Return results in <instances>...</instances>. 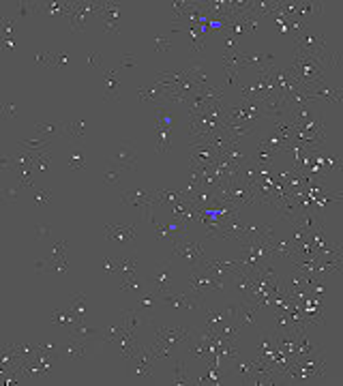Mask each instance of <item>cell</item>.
<instances>
[{
	"mask_svg": "<svg viewBox=\"0 0 343 386\" xmlns=\"http://www.w3.org/2000/svg\"><path fill=\"white\" fill-rule=\"evenodd\" d=\"M47 163H50V152H47V150H41L39 155H36L32 170H45Z\"/></svg>",
	"mask_w": 343,
	"mask_h": 386,
	"instance_id": "obj_32",
	"label": "cell"
},
{
	"mask_svg": "<svg viewBox=\"0 0 343 386\" xmlns=\"http://www.w3.org/2000/svg\"><path fill=\"white\" fill-rule=\"evenodd\" d=\"M232 373H236L244 380V384H249L251 376H253V360L251 358H244V356H232Z\"/></svg>",
	"mask_w": 343,
	"mask_h": 386,
	"instance_id": "obj_12",
	"label": "cell"
},
{
	"mask_svg": "<svg viewBox=\"0 0 343 386\" xmlns=\"http://www.w3.org/2000/svg\"><path fill=\"white\" fill-rule=\"evenodd\" d=\"M103 80H105V99L107 101H118L120 82H118V75H116V69H103Z\"/></svg>",
	"mask_w": 343,
	"mask_h": 386,
	"instance_id": "obj_15",
	"label": "cell"
},
{
	"mask_svg": "<svg viewBox=\"0 0 343 386\" xmlns=\"http://www.w3.org/2000/svg\"><path fill=\"white\" fill-rule=\"evenodd\" d=\"M86 354H88V341L75 339V337H71L67 343L58 345V358H65L69 363H80V360L86 358Z\"/></svg>",
	"mask_w": 343,
	"mask_h": 386,
	"instance_id": "obj_6",
	"label": "cell"
},
{
	"mask_svg": "<svg viewBox=\"0 0 343 386\" xmlns=\"http://www.w3.org/2000/svg\"><path fill=\"white\" fill-rule=\"evenodd\" d=\"M67 63H69V54H67V52H56V54H54L52 69H63Z\"/></svg>",
	"mask_w": 343,
	"mask_h": 386,
	"instance_id": "obj_37",
	"label": "cell"
},
{
	"mask_svg": "<svg viewBox=\"0 0 343 386\" xmlns=\"http://www.w3.org/2000/svg\"><path fill=\"white\" fill-rule=\"evenodd\" d=\"M32 198H34V202H36V206H39V208H47L52 204V191L50 189H34Z\"/></svg>",
	"mask_w": 343,
	"mask_h": 386,
	"instance_id": "obj_28",
	"label": "cell"
},
{
	"mask_svg": "<svg viewBox=\"0 0 343 386\" xmlns=\"http://www.w3.org/2000/svg\"><path fill=\"white\" fill-rule=\"evenodd\" d=\"M69 165L73 167V170H84V165H86V155H84L82 150H75V152L71 155Z\"/></svg>",
	"mask_w": 343,
	"mask_h": 386,
	"instance_id": "obj_31",
	"label": "cell"
},
{
	"mask_svg": "<svg viewBox=\"0 0 343 386\" xmlns=\"http://www.w3.org/2000/svg\"><path fill=\"white\" fill-rule=\"evenodd\" d=\"M221 322H225L223 307L221 309H206V329L208 331H215Z\"/></svg>",
	"mask_w": 343,
	"mask_h": 386,
	"instance_id": "obj_21",
	"label": "cell"
},
{
	"mask_svg": "<svg viewBox=\"0 0 343 386\" xmlns=\"http://www.w3.org/2000/svg\"><path fill=\"white\" fill-rule=\"evenodd\" d=\"M138 65V58L133 54H125L120 58V67H136Z\"/></svg>",
	"mask_w": 343,
	"mask_h": 386,
	"instance_id": "obj_41",
	"label": "cell"
},
{
	"mask_svg": "<svg viewBox=\"0 0 343 386\" xmlns=\"http://www.w3.org/2000/svg\"><path fill=\"white\" fill-rule=\"evenodd\" d=\"M0 167H3V170H15V159L11 155L0 157Z\"/></svg>",
	"mask_w": 343,
	"mask_h": 386,
	"instance_id": "obj_40",
	"label": "cell"
},
{
	"mask_svg": "<svg viewBox=\"0 0 343 386\" xmlns=\"http://www.w3.org/2000/svg\"><path fill=\"white\" fill-rule=\"evenodd\" d=\"M97 13H101L103 22H116L118 15H120V9H118L116 3H101V7H99Z\"/></svg>",
	"mask_w": 343,
	"mask_h": 386,
	"instance_id": "obj_23",
	"label": "cell"
},
{
	"mask_svg": "<svg viewBox=\"0 0 343 386\" xmlns=\"http://www.w3.org/2000/svg\"><path fill=\"white\" fill-rule=\"evenodd\" d=\"M17 20H11V17H0V30H3V39L11 37V30H13V24Z\"/></svg>",
	"mask_w": 343,
	"mask_h": 386,
	"instance_id": "obj_33",
	"label": "cell"
},
{
	"mask_svg": "<svg viewBox=\"0 0 343 386\" xmlns=\"http://www.w3.org/2000/svg\"><path fill=\"white\" fill-rule=\"evenodd\" d=\"M103 32L118 34V32H120V28H118V22H103Z\"/></svg>",
	"mask_w": 343,
	"mask_h": 386,
	"instance_id": "obj_42",
	"label": "cell"
},
{
	"mask_svg": "<svg viewBox=\"0 0 343 386\" xmlns=\"http://www.w3.org/2000/svg\"><path fill=\"white\" fill-rule=\"evenodd\" d=\"M65 133H69L71 140H82L86 136V123L84 120H73L65 125Z\"/></svg>",
	"mask_w": 343,
	"mask_h": 386,
	"instance_id": "obj_24",
	"label": "cell"
},
{
	"mask_svg": "<svg viewBox=\"0 0 343 386\" xmlns=\"http://www.w3.org/2000/svg\"><path fill=\"white\" fill-rule=\"evenodd\" d=\"M105 236L109 240H133L136 238V225H105Z\"/></svg>",
	"mask_w": 343,
	"mask_h": 386,
	"instance_id": "obj_14",
	"label": "cell"
},
{
	"mask_svg": "<svg viewBox=\"0 0 343 386\" xmlns=\"http://www.w3.org/2000/svg\"><path fill=\"white\" fill-rule=\"evenodd\" d=\"M0 114H3V118H15L17 116V107L11 103V101H5L3 105H0Z\"/></svg>",
	"mask_w": 343,
	"mask_h": 386,
	"instance_id": "obj_35",
	"label": "cell"
},
{
	"mask_svg": "<svg viewBox=\"0 0 343 386\" xmlns=\"http://www.w3.org/2000/svg\"><path fill=\"white\" fill-rule=\"evenodd\" d=\"M65 251H67V240L65 238H60V240H56V245H54V253H52V260H60V258H67L65 256Z\"/></svg>",
	"mask_w": 343,
	"mask_h": 386,
	"instance_id": "obj_34",
	"label": "cell"
},
{
	"mask_svg": "<svg viewBox=\"0 0 343 386\" xmlns=\"http://www.w3.org/2000/svg\"><path fill=\"white\" fill-rule=\"evenodd\" d=\"M155 300H159V296H157L155 290H153V292H144V294L140 296V300H138V307H140V309H150V307L155 305Z\"/></svg>",
	"mask_w": 343,
	"mask_h": 386,
	"instance_id": "obj_30",
	"label": "cell"
},
{
	"mask_svg": "<svg viewBox=\"0 0 343 386\" xmlns=\"http://www.w3.org/2000/svg\"><path fill=\"white\" fill-rule=\"evenodd\" d=\"M172 268H169V264L163 262V264H159V266L155 268L153 273V290L159 294H165V292H172Z\"/></svg>",
	"mask_w": 343,
	"mask_h": 386,
	"instance_id": "obj_9",
	"label": "cell"
},
{
	"mask_svg": "<svg viewBox=\"0 0 343 386\" xmlns=\"http://www.w3.org/2000/svg\"><path fill=\"white\" fill-rule=\"evenodd\" d=\"M0 193H3V198H5L7 202H15V200H17V189H3Z\"/></svg>",
	"mask_w": 343,
	"mask_h": 386,
	"instance_id": "obj_43",
	"label": "cell"
},
{
	"mask_svg": "<svg viewBox=\"0 0 343 386\" xmlns=\"http://www.w3.org/2000/svg\"><path fill=\"white\" fill-rule=\"evenodd\" d=\"M5 202V198H3V193H0V204H3Z\"/></svg>",
	"mask_w": 343,
	"mask_h": 386,
	"instance_id": "obj_45",
	"label": "cell"
},
{
	"mask_svg": "<svg viewBox=\"0 0 343 386\" xmlns=\"http://www.w3.org/2000/svg\"><path fill=\"white\" fill-rule=\"evenodd\" d=\"M69 309L75 313L80 322L84 320V313H86V296H84V292H75V296H73V303L69 305Z\"/></svg>",
	"mask_w": 343,
	"mask_h": 386,
	"instance_id": "obj_25",
	"label": "cell"
},
{
	"mask_svg": "<svg viewBox=\"0 0 343 386\" xmlns=\"http://www.w3.org/2000/svg\"><path fill=\"white\" fill-rule=\"evenodd\" d=\"M112 161L118 163V165H125L127 170H136L138 167V150H136V146H133L131 140H122L112 150Z\"/></svg>",
	"mask_w": 343,
	"mask_h": 386,
	"instance_id": "obj_5",
	"label": "cell"
},
{
	"mask_svg": "<svg viewBox=\"0 0 343 386\" xmlns=\"http://www.w3.org/2000/svg\"><path fill=\"white\" fill-rule=\"evenodd\" d=\"M150 223H153V227H155V232H157V236L161 238V240H178V238H182L187 234V227L182 225V223H163V221H159V219H148Z\"/></svg>",
	"mask_w": 343,
	"mask_h": 386,
	"instance_id": "obj_8",
	"label": "cell"
},
{
	"mask_svg": "<svg viewBox=\"0 0 343 386\" xmlns=\"http://www.w3.org/2000/svg\"><path fill=\"white\" fill-rule=\"evenodd\" d=\"M169 131L172 129H165V127H157V150L165 155L169 150Z\"/></svg>",
	"mask_w": 343,
	"mask_h": 386,
	"instance_id": "obj_26",
	"label": "cell"
},
{
	"mask_svg": "<svg viewBox=\"0 0 343 386\" xmlns=\"http://www.w3.org/2000/svg\"><path fill=\"white\" fill-rule=\"evenodd\" d=\"M36 63H39L41 67H52V63H54V54H50V52H39L36 54Z\"/></svg>",
	"mask_w": 343,
	"mask_h": 386,
	"instance_id": "obj_38",
	"label": "cell"
},
{
	"mask_svg": "<svg viewBox=\"0 0 343 386\" xmlns=\"http://www.w3.org/2000/svg\"><path fill=\"white\" fill-rule=\"evenodd\" d=\"M52 322H56V324H63V326H75V324H80V320H78V316L73 313L69 307L67 309H56V311H52Z\"/></svg>",
	"mask_w": 343,
	"mask_h": 386,
	"instance_id": "obj_17",
	"label": "cell"
},
{
	"mask_svg": "<svg viewBox=\"0 0 343 386\" xmlns=\"http://www.w3.org/2000/svg\"><path fill=\"white\" fill-rule=\"evenodd\" d=\"M120 200L125 202L127 206L140 208L146 221L150 219V213L155 210L157 204H161L157 191H125V193H120Z\"/></svg>",
	"mask_w": 343,
	"mask_h": 386,
	"instance_id": "obj_3",
	"label": "cell"
},
{
	"mask_svg": "<svg viewBox=\"0 0 343 386\" xmlns=\"http://www.w3.org/2000/svg\"><path fill=\"white\" fill-rule=\"evenodd\" d=\"M47 140H22L20 146L22 150H30V152H41V150H47Z\"/></svg>",
	"mask_w": 343,
	"mask_h": 386,
	"instance_id": "obj_27",
	"label": "cell"
},
{
	"mask_svg": "<svg viewBox=\"0 0 343 386\" xmlns=\"http://www.w3.org/2000/svg\"><path fill=\"white\" fill-rule=\"evenodd\" d=\"M65 125L67 123H63V120H58V123H47V120H39L34 127H36V131H41V133H45L47 138L50 136H60V133H65Z\"/></svg>",
	"mask_w": 343,
	"mask_h": 386,
	"instance_id": "obj_18",
	"label": "cell"
},
{
	"mask_svg": "<svg viewBox=\"0 0 343 386\" xmlns=\"http://www.w3.org/2000/svg\"><path fill=\"white\" fill-rule=\"evenodd\" d=\"M39 11V5H32V3H20L17 5V17L20 20H26L30 15H34Z\"/></svg>",
	"mask_w": 343,
	"mask_h": 386,
	"instance_id": "obj_29",
	"label": "cell"
},
{
	"mask_svg": "<svg viewBox=\"0 0 343 386\" xmlns=\"http://www.w3.org/2000/svg\"><path fill=\"white\" fill-rule=\"evenodd\" d=\"M138 271V258H114V279H125L129 275H136Z\"/></svg>",
	"mask_w": 343,
	"mask_h": 386,
	"instance_id": "obj_11",
	"label": "cell"
},
{
	"mask_svg": "<svg viewBox=\"0 0 343 386\" xmlns=\"http://www.w3.org/2000/svg\"><path fill=\"white\" fill-rule=\"evenodd\" d=\"M122 170H127L125 165H118V163H112L105 170V174H103V183L107 185V187H116L118 183H120V172Z\"/></svg>",
	"mask_w": 343,
	"mask_h": 386,
	"instance_id": "obj_20",
	"label": "cell"
},
{
	"mask_svg": "<svg viewBox=\"0 0 343 386\" xmlns=\"http://www.w3.org/2000/svg\"><path fill=\"white\" fill-rule=\"evenodd\" d=\"M122 320H125L127 329L133 333V331H138L142 324L148 322V313L142 311L140 307L138 309H125V311H122Z\"/></svg>",
	"mask_w": 343,
	"mask_h": 386,
	"instance_id": "obj_13",
	"label": "cell"
},
{
	"mask_svg": "<svg viewBox=\"0 0 343 386\" xmlns=\"http://www.w3.org/2000/svg\"><path fill=\"white\" fill-rule=\"evenodd\" d=\"M159 300H163V303H167V305H174L178 309H202L204 307V298L195 292H189V294L165 292V294H159Z\"/></svg>",
	"mask_w": 343,
	"mask_h": 386,
	"instance_id": "obj_7",
	"label": "cell"
},
{
	"mask_svg": "<svg viewBox=\"0 0 343 386\" xmlns=\"http://www.w3.org/2000/svg\"><path fill=\"white\" fill-rule=\"evenodd\" d=\"M120 290H125V292H133V294H144V292H146L138 275H129V277H125V279L120 281Z\"/></svg>",
	"mask_w": 343,
	"mask_h": 386,
	"instance_id": "obj_19",
	"label": "cell"
},
{
	"mask_svg": "<svg viewBox=\"0 0 343 386\" xmlns=\"http://www.w3.org/2000/svg\"><path fill=\"white\" fill-rule=\"evenodd\" d=\"M32 234H34V238H47V236H52V225H45V223L34 225Z\"/></svg>",
	"mask_w": 343,
	"mask_h": 386,
	"instance_id": "obj_36",
	"label": "cell"
},
{
	"mask_svg": "<svg viewBox=\"0 0 343 386\" xmlns=\"http://www.w3.org/2000/svg\"><path fill=\"white\" fill-rule=\"evenodd\" d=\"M129 329H127V324H125V320H118V322H114V324H109V326H105L103 329V335L99 337V339H103V341H118L122 335H125Z\"/></svg>",
	"mask_w": 343,
	"mask_h": 386,
	"instance_id": "obj_16",
	"label": "cell"
},
{
	"mask_svg": "<svg viewBox=\"0 0 343 386\" xmlns=\"http://www.w3.org/2000/svg\"><path fill=\"white\" fill-rule=\"evenodd\" d=\"M99 63H101V60H99V52H90L88 54V69H97V67H99Z\"/></svg>",
	"mask_w": 343,
	"mask_h": 386,
	"instance_id": "obj_44",
	"label": "cell"
},
{
	"mask_svg": "<svg viewBox=\"0 0 343 386\" xmlns=\"http://www.w3.org/2000/svg\"><path fill=\"white\" fill-rule=\"evenodd\" d=\"M155 331H157V337H159V339H161L163 343H167L169 348H172V345H176V343H180V341H185L187 337H189V329H185V326H176V329L157 326Z\"/></svg>",
	"mask_w": 343,
	"mask_h": 386,
	"instance_id": "obj_10",
	"label": "cell"
},
{
	"mask_svg": "<svg viewBox=\"0 0 343 386\" xmlns=\"http://www.w3.org/2000/svg\"><path fill=\"white\" fill-rule=\"evenodd\" d=\"M172 245H174V253H176V256H180L185 262H189L191 266H202V262L206 260L200 243H195V240H187L185 236H182V238L174 240Z\"/></svg>",
	"mask_w": 343,
	"mask_h": 386,
	"instance_id": "obj_4",
	"label": "cell"
},
{
	"mask_svg": "<svg viewBox=\"0 0 343 386\" xmlns=\"http://www.w3.org/2000/svg\"><path fill=\"white\" fill-rule=\"evenodd\" d=\"M189 283H191V292L204 296L206 292H215V290L223 287V275H217L213 271L193 266L191 275H189Z\"/></svg>",
	"mask_w": 343,
	"mask_h": 386,
	"instance_id": "obj_1",
	"label": "cell"
},
{
	"mask_svg": "<svg viewBox=\"0 0 343 386\" xmlns=\"http://www.w3.org/2000/svg\"><path fill=\"white\" fill-rule=\"evenodd\" d=\"M155 354L150 352V348L148 345H138L136 348V352H133L129 358H127V363L131 365V373L136 376L138 380H146V382H150L153 380V365H155Z\"/></svg>",
	"mask_w": 343,
	"mask_h": 386,
	"instance_id": "obj_2",
	"label": "cell"
},
{
	"mask_svg": "<svg viewBox=\"0 0 343 386\" xmlns=\"http://www.w3.org/2000/svg\"><path fill=\"white\" fill-rule=\"evenodd\" d=\"M169 47H172V43L163 37V34H157V37H155V50L157 52H167Z\"/></svg>",
	"mask_w": 343,
	"mask_h": 386,
	"instance_id": "obj_39",
	"label": "cell"
},
{
	"mask_svg": "<svg viewBox=\"0 0 343 386\" xmlns=\"http://www.w3.org/2000/svg\"><path fill=\"white\" fill-rule=\"evenodd\" d=\"M172 384H176V386H187L189 384V369L185 365V360H176L174 380H172Z\"/></svg>",
	"mask_w": 343,
	"mask_h": 386,
	"instance_id": "obj_22",
	"label": "cell"
}]
</instances>
